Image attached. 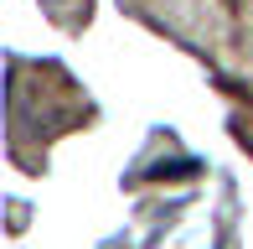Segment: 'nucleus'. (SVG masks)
<instances>
[{"label": "nucleus", "mask_w": 253, "mask_h": 249, "mask_svg": "<svg viewBox=\"0 0 253 249\" xmlns=\"http://www.w3.org/2000/svg\"><path fill=\"white\" fill-rule=\"evenodd\" d=\"M47 5H57V10H62V5H73V0H47Z\"/></svg>", "instance_id": "1"}, {"label": "nucleus", "mask_w": 253, "mask_h": 249, "mask_svg": "<svg viewBox=\"0 0 253 249\" xmlns=\"http://www.w3.org/2000/svg\"><path fill=\"white\" fill-rule=\"evenodd\" d=\"M222 249H238V244H233V239H227V244H222Z\"/></svg>", "instance_id": "2"}]
</instances>
